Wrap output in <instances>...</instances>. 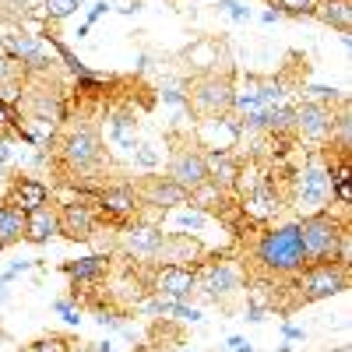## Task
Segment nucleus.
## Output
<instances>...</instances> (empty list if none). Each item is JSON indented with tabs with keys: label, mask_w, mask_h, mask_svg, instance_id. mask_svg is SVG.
<instances>
[{
	"label": "nucleus",
	"mask_w": 352,
	"mask_h": 352,
	"mask_svg": "<svg viewBox=\"0 0 352 352\" xmlns=\"http://www.w3.org/2000/svg\"><path fill=\"white\" fill-rule=\"evenodd\" d=\"M254 261H257V268H264L268 275H300L307 268L303 243H300V226L285 222V226L268 229L254 247Z\"/></svg>",
	"instance_id": "nucleus-1"
},
{
	"label": "nucleus",
	"mask_w": 352,
	"mask_h": 352,
	"mask_svg": "<svg viewBox=\"0 0 352 352\" xmlns=\"http://www.w3.org/2000/svg\"><path fill=\"white\" fill-rule=\"evenodd\" d=\"M296 226H300V243H303L307 264H328V261H335L338 240H342V232L349 229L345 222H338V219L328 215V212L307 215V219H300Z\"/></svg>",
	"instance_id": "nucleus-2"
},
{
	"label": "nucleus",
	"mask_w": 352,
	"mask_h": 352,
	"mask_svg": "<svg viewBox=\"0 0 352 352\" xmlns=\"http://www.w3.org/2000/svg\"><path fill=\"white\" fill-rule=\"evenodd\" d=\"M328 201H331V173H328V162H324V159H310V162L296 173L292 204H296V212L307 219V215L324 212Z\"/></svg>",
	"instance_id": "nucleus-3"
},
{
	"label": "nucleus",
	"mask_w": 352,
	"mask_h": 352,
	"mask_svg": "<svg viewBox=\"0 0 352 352\" xmlns=\"http://www.w3.org/2000/svg\"><path fill=\"white\" fill-rule=\"evenodd\" d=\"M232 78L229 74H201L190 88H187V109H194L197 116L212 120V116H226L232 109Z\"/></svg>",
	"instance_id": "nucleus-4"
},
{
	"label": "nucleus",
	"mask_w": 352,
	"mask_h": 352,
	"mask_svg": "<svg viewBox=\"0 0 352 352\" xmlns=\"http://www.w3.org/2000/svg\"><path fill=\"white\" fill-rule=\"evenodd\" d=\"M296 289H300V300L303 303H317V300H331L338 292L349 289V268L328 261V264H307L296 278Z\"/></svg>",
	"instance_id": "nucleus-5"
},
{
	"label": "nucleus",
	"mask_w": 352,
	"mask_h": 352,
	"mask_svg": "<svg viewBox=\"0 0 352 352\" xmlns=\"http://www.w3.org/2000/svg\"><path fill=\"white\" fill-rule=\"evenodd\" d=\"M60 159L71 173H96L106 159V148H102V138L92 131V127H78L71 131L64 141H60Z\"/></svg>",
	"instance_id": "nucleus-6"
},
{
	"label": "nucleus",
	"mask_w": 352,
	"mask_h": 352,
	"mask_svg": "<svg viewBox=\"0 0 352 352\" xmlns=\"http://www.w3.org/2000/svg\"><path fill=\"white\" fill-rule=\"evenodd\" d=\"M0 56L14 60L21 71H50L56 60H53V46L43 43L39 36H28V32H8L0 36Z\"/></svg>",
	"instance_id": "nucleus-7"
},
{
	"label": "nucleus",
	"mask_w": 352,
	"mask_h": 352,
	"mask_svg": "<svg viewBox=\"0 0 352 352\" xmlns=\"http://www.w3.org/2000/svg\"><path fill=\"white\" fill-rule=\"evenodd\" d=\"M166 240L169 232H162L159 226L152 222H134L120 232V250L127 257H138V261H148V264H159L162 261V250H166Z\"/></svg>",
	"instance_id": "nucleus-8"
},
{
	"label": "nucleus",
	"mask_w": 352,
	"mask_h": 352,
	"mask_svg": "<svg viewBox=\"0 0 352 352\" xmlns=\"http://www.w3.org/2000/svg\"><path fill=\"white\" fill-rule=\"evenodd\" d=\"M194 275H197V292H204L212 303L229 300L232 292H240V282H243L240 268L229 261H208V264H201V272H194Z\"/></svg>",
	"instance_id": "nucleus-9"
},
{
	"label": "nucleus",
	"mask_w": 352,
	"mask_h": 352,
	"mask_svg": "<svg viewBox=\"0 0 352 352\" xmlns=\"http://www.w3.org/2000/svg\"><path fill=\"white\" fill-rule=\"evenodd\" d=\"M335 127V109L328 102H300L296 106V120H292V131H296L303 141H328Z\"/></svg>",
	"instance_id": "nucleus-10"
},
{
	"label": "nucleus",
	"mask_w": 352,
	"mask_h": 352,
	"mask_svg": "<svg viewBox=\"0 0 352 352\" xmlns=\"http://www.w3.org/2000/svg\"><path fill=\"white\" fill-rule=\"evenodd\" d=\"M152 292L173 303H187L190 292H197V275L194 268H184V264H162L152 278Z\"/></svg>",
	"instance_id": "nucleus-11"
},
{
	"label": "nucleus",
	"mask_w": 352,
	"mask_h": 352,
	"mask_svg": "<svg viewBox=\"0 0 352 352\" xmlns=\"http://www.w3.org/2000/svg\"><path fill=\"white\" fill-rule=\"evenodd\" d=\"M169 180L176 187H184L187 194L197 190L201 184H208V166H204V155L197 148H180L169 162Z\"/></svg>",
	"instance_id": "nucleus-12"
},
{
	"label": "nucleus",
	"mask_w": 352,
	"mask_h": 352,
	"mask_svg": "<svg viewBox=\"0 0 352 352\" xmlns=\"http://www.w3.org/2000/svg\"><path fill=\"white\" fill-rule=\"evenodd\" d=\"M56 215H60V232L67 240H92V232H96V208L92 204H85V201H67L56 208Z\"/></svg>",
	"instance_id": "nucleus-13"
},
{
	"label": "nucleus",
	"mask_w": 352,
	"mask_h": 352,
	"mask_svg": "<svg viewBox=\"0 0 352 352\" xmlns=\"http://www.w3.org/2000/svg\"><path fill=\"white\" fill-rule=\"evenodd\" d=\"M138 197H141L144 204H152V208L166 212V208H180V204H187L190 194H187L184 187H176L169 176H148V180L141 184Z\"/></svg>",
	"instance_id": "nucleus-14"
},
{
	"label": "nucleus",
	"mask_w": 352,
	"mask_h": 352,
	"mask_svg": "<svg viewBox=\"0 0 352 352\" xmlns=\"http://www.w3.org/2000/svg\"><path fill=\"white\" fill-rule=\"evenodd\" d=\"M96 204L102 215H113V219H134L138 208H141V197L134 187H102L96 194Z\"/></svg>",
	"instance_id": "nucleus-15"
},
{
	"label": "nucleus",
	"mask_w": 352,
	"mask_h": 352,
	"mask_svg": "<svg viewBox=\"0 0 352 352\" xmlns=\"http://www.w3.org/2000/svg\"><path fill=\"white\" fill-rule=\"evenodd\" d=\"M204 155V166H208V184L219 187L222 194L236 187V176H240V162L232 152L226 148H212V152H201Z\"/></svg>",
	"instance_id": "nucleus-16"
},
{
	"label": "nucleus",
	"mask_w": 352,
	"mask_h": 352,
	"mask_svg": "<svg viewBox=\"0 0 352 352\" xmlns=\"http://www.w3.org/2000/svg\"><path fill=\"white\" fill-rule=\"evenodd\" d=\"M53 236H60V215L50 204H39V208L25 212V240L28 243H50Z\"/></svg>",
	"instance_id": "nucleus-17"
},
{
	"label": "nucleus",
	"mask_w": 352,
	"mask_h": 352,
	"mask_svg": "<svg viewBox=\"0 0 352 352\" xmlns=\"http://www.w3.org/2000/svg\"><path fill=\"white\" fill-rule=\"evenodd\" d=\"M64 275L78 285H88V282H99L109 275V257L106 254H88V257H78V261H67L64 264Z\"/></svg>",
	"instance_id": "nucleus-18"
},
{
	"label": "nucleus",
	"mask_w": 352,
	"mask_h": 352,
	"mask_svg": "<svg viewBox=\"0 0 352 352\" xmlns=\"http://www.w3.org/2000/svg\"><path fill=\"white\" fill-rule=\"evenodd\" d=\"M46 201H50L46 184L32 180V176H18V180L11 184L8 204H14V208H21V212H32V208H39V204H46Z\"/></svg>",
	"instance_id": "nucleus-19"
},
{
	"label": "nucleus",
	"mask_w": 352,
	"mask_h": 352,
	"mask_svg": "<svg viewBox=\"0 0 352 352\" xmlns=\"http://www.w3.org/2000/svg\"><path fill=\"white\" fill-rule=\"evenodd\" d=\"M310 14H317V21L331 25L342 36L352 32V0H317Z\"/></svg>",
	"instance_id": "nucleus-20"
},
{
	"label": "nucleus",
	"mask_w": 352,
	"mask_h": 352,
	"mask_svg": "<svg viewBox=\"0 0 352 352\" xmlns=\"http://www.w3.org/2000/svg\"><path fill=\"white\" fill-rule=\"evenodd\" d=\"M18 240H25V212L0 201V250L14 247Z\"/></svg>",
	"instance_id": "nucleus-21"
},
{
	"label": "nucleus",
	"mask_w": 352,
	"mask_h": 352,
	"mask_svg": "<svg viewBox=\"0 0 352 352\" xmlns=\"http://www.w3.org/2000/svg\"><path fill=\"white\" fill-rule=\"evenodd\" d=\"M109 131H113V138H116V144L120 148H127V152H134L138 148V120H134V113H116L113 116V124H109Z\"/></svg>",
	"instance_id": "nucleus-22"
},
{
	"label": "nucleus",
	"mask_w": 352,
	"mask_h": 352,
	"mask_svg": "<svg viewBox=\"0 0 352 352\" xmlns=\"http://www.w3.org/2000/svg\"><path fill=\"white\" fill-rule=\"evenodd\" d=\"M60 116H64V109H60V99H56V96H50V92H36L32 96V120H39V124H60Z\"/></svg>",
	"instance_id": "nucleus-23"
},
{
	"label": "nucleus",
	"mask_w": 352,
	"mask_h": 352,
	"mask_svg": "<svg viewBox=\"0 0 352 352\" xmlns=\"http://www.w3.org/2000/svg\"><path fill=\"white\" fill-rule=\"evenodd\" d=\"M219 46L215 43H208V39H201V43H194L190 50H187V64L190 67H197V71H208L212 74V67L219 64Z\"/></svg>",
	"instance_id": "nucleus-24"
},
{
	"label": "nucleus",
	"mask_w": 352,
	"mask_h": 352,
	"mask_svg": "<svg viewBox=\"0 0 352 352\" xmlns=\"http://www.w3.org/2000/svg\"><path fill=\"white\" fill-rule=\"evenodd\" d=\"M28 14H43V0H0V21H21Z\"/></svg>",
	"instance_id": "nucleus-25"
},
{
	"label": "nucleus",
	"mask_w": 352,
	"mask_h": 352,
	"mask_svg": "<svg viewBox=\"0 0 352 352\" xmlns=\"http://www.w3.org/2000/svg\"><path fill=\"white\" fill-rule=\"evenodd\" d=\"M328 141L338 148V155H349V148H352V116H349L345 106H342V113H335V127H331Z\"/></svg>",
	"instance_id": "nucleus-26"
},
{
	"label": "nucleus",
	"mask_w": 352,
	"mask_h": 352,
	"mask_svg": "<svg viewBox=\"0 0 352 352\" xmlns=\"http://www.w3.org/2000/svg\"><path fill=\"white\" fill-rule=\"evenodd\" d=\"M81 4H85V0H43V18L64 21V18H71Z\"/></svg>",
	"instance_id": "nucleus-27"
},
{
	"label": "nucleus",
	"mask_w": 352,
	"mask_h": 352,
	"mask_svg": "<svg viewBox=\"0 0 352 352\" xmlns=\"http://www.w3.org/2000/svg\"><path fill=\"white\" fill-rule=\"evenodd\" d=\"M25 352H71V342L60 338V335H43V338H36L32 345H28Z\"/></svg>",
	"instance_id": "nucleus-28"
},
{
	"label": "nucleus",
	"mask_w": 352,
	"mask_h": 352,
	"mask_svg": "<svg viewBox=\"0 0 352 352\" xmlns=\"http://www.w3.org/2000/svg\"><path fill=\"white\" fill-rule=\"evenodd\" d=\"M275 11L278 14H292V18H303V14H310L314 11V4H317V0H275Z\"/></svg>",
	"instance_id": "nucleus-29"
},
{
	"label": "nucleus",
	"mask_w": 352,
	"mask_h": 352,
	"mask_svg": "<svg viewBox=\"0 0 352 352\" xmlns=\"http://www.w3.org/2000/svg\"><path fill=\"white\" fill-rule=\"evenodd\" d=\"M219 8H222L232 21H250V8L240 4V0H219Z\"/></svg>",
	"instance_id": "nucleus-30"
},
{
	"label": "nucleus",
	"mask_w": 352,
	"mask_h": 352,
	"mask_svg": "<svg viewBox=\"0 0 352 352\" xmlns=\"http://www.w3.org/2000/svg\"><path fill=\"white\" fill-rule=\"evenodd\" d=\"M53 310L60 314V317L67 320V324H81V307H74L71 300H56V303H53Z\"/></svg>",
	"instance_id": "nucleus-31"
},
{
	"label": "nucleus",
	"mask_w": 352,
	"mask_h": 352,
	"mask_svg": "<svg viewBox=\"0 0 352 352\" xmlns=\"http://www.w3.org/2000/svg\"><path fill=\"white\" fill-rule=\"evenodd\" d=\"M162 102H169V106H187L184 88H180V85H162Z\"/></svg>",
	"instance_id": "nucleus-32"
},
{
	"label": "nucleus",
	"mask_w": 352,
	"mask_h": 352,
	"mask_svg": "<svg viewBox=\"0 0 352 352\" xmlns=\"http://www.w3.org/2000/svg\"><path fill=\"white\" fill-rule=\"evenodd\" d=\"M173 317L190 320V324H201V320H204V314H201L197 307H187V303H176V307H173Z\"/></svg>",
	"instance_id": "nucleus-33"
},
{
	"label": "nucleus",
	"mask_w": 352,
	"mask_h": 352,
	"mask_svg": "<svg viewBox=\"0 0 352 352\" xmlns=\"http://www.w3.org/2000/svg\"><path fill=\"white\" fill-rule=\"evenodd\" d=\"M176 222H180L184 229H201V226H204V215H201L197 208H184L180 215H176Z\"/></svg>",
	"instance_id": "nucleus-34"
},
{
	"label": "nucleus",
	"mask_w": 352,
	"mask_h": 352,
	"mask_svg": "<svg viewBox=\"0 0 352 352\" xmlns=\"http://www.w3.org/2000/svg\"><path fill=\"white\" fill-rule=\"evenodd\" d=\"M155 159H159V155L148 148V144H138V148H134V162H138V166H144V169H152V166H155Z\"/></svg>",
	"instance_id": "nucleus-35"
},
{
	"label": "nucleus",
	"mask_w": 352,
	"mask_h": 352,
	"mask_svg": "<svg viewBox=\"0 0 352 352\" xmlns=\"http://www.w3.org/2000/svg\"><path fill=\"white\" fill-rule=\"evenodd\" d=\"M222 349H226V352H254V345H250L247 338H240V335H229Z\"/></svg>",
	"instance_id": "nucleus-36"
},
{
	"label": "nucleus",
	"mask_w": 352,
	"mask_h": 352,
	"mask_svg": "<svg viewBox=\"0 0 352 352\" xmlns=\"http://www.w3.org/2000/svg\"><path fill=\"white\" fill-rule=\"evenodd\" d=\"M11 78H21V74H18V64L8 60V56H0V85L11 81Z\"/></svg>",
	"instance_id": "nucleus-37"
},
{
	"label": "nucleus",
	"mask_w": 352,
	"mask_h": 352,
	"mask_svg": "<svg viewBox=\"0 0 352 352\" xmlns=\"http://www.w3.org/2000/svg\"><path fill=\"white\" fill-rule=\"evenodd\" d=\"M106 11H109V0H96V4L88 8V21H85V25H96V21L106 14Z\"/></svg>",
	"instance_id": "nucleus-38"
},
{
	"label": "nucleus",
	"mask_w": 352,
	"mask_h": 352,
	"mask_svg": "<svg viewBox=\"0 0 352 352\" xmlns=\"http://www.w3.org/2000/svg\"><path fill=\"white\" fill-rule=\"evenodd\" d=\"M264 314H268V307H264V303H250L247 307V320H250V324H261Z\"/></svg>",
	"instance_id": "nucleus-39"
},
{
	"label": "nucleus",
	"mask_w": 352,
	"mask_h": 352,
	"mask_svg": "<svg viewBox=\"0 0 352 352\" xmlns=\"http://www.w3.org/2000/svg\"><path fill=\"white\" fill-rule=\"evenodd\" d=\"M14 127V113L4 106V102H0V134H4V131H11Z\"/></svg>",
	"instance_id": "nucleus-40"
},
{
	"label": "nucleus",
	"mask_w": 352,
	"mask_h": 352,
	"mask_svg": "<svg viewBox=\"0 0 352 352\" xmlns=\"http://www.w3.org/2000/svg\"><path fill=\"white\" fill-rule=\"evenodd\" d=\"M96 320H99L102 328H120V320H116L109 310H99V314H96Z\"/></svg>",
	"instance_id": "nucleus-41"
},
{
	"label": "nucleus",
	"mask_w": 352,
	"mask_h": 352,
	"mask_svg": "<svg viewBox=\"0 0 352 352\" xmlns=\"http://www.w3.org/2000/svg\"><path fill=\"white\" fill-rule=\"evenodd\" d=\"M282 335H285V342H300V338H303V328H296V324H285V328H282Z\"/></svg>",
	"instance_id": "nucleus-42"
},
{
	"label": "nucleus",
	"mask_w": 352,
	"mask_h": 352,
	"mask_svg": "<svg viewBox=\"0 0 352 352\" xmlns=\"http://www.w3.org/2000/svg\"><path fill=\"white\" fill-rule=\"evenodd\" d=\"M32 268H36L32 261H14V264H11V275H21V272H32Z\"/></svg>",
	"instance_id": "nucleus-43"
},
{
	"label": "nucleus",
	"mask_w": 352,
	"mask_h": 352,
	"mask_svg": "<svg viewBox=\"0 0 352 352\" xmlns=\"http://www.w3.org/2000/svg\"><path fill=\"white\" fill-rule=\"evenodd\" d=\"M148 67H152V56L141 53V56H138V71H148Z\"/></svg>",
	"instance_id": "nucleus-44"
},
{
	"label": "nucleus",
	"mask_w": 352,
	"mask_h": 352,
	"mask_svg": "<svg viewBox=\"0 0 352 352\" xmlns=\"http://www.w3.org/2000/svg\"><path fill=\"white\" fill-rule=\"evenodd\" d=\"M278 18H282L278 11H264V14H261V21H264V25H275Z\"/></svg>",
	"instance_id": "nucleus-45"
},
{
	"label": "nucleus",
	"mask_w": 352,
	"mask_h": 352,
	"mask_svg": "<svg viewBox=\"0 0 352 352\" xmlns=\"http://www.w3.org/2000/svg\"><path fill=\"white\" fill-rule=\"evenodd\" d=\"M4 180H8V166H4V162H0V184H4Z\"/></svg>",
	"instance_id": "nucleus-46"
},
{
	"label": "nucleus",
	"mask_w": 352,
	"mask_h": 352,
	"mask_svg": "<svg viewBox=\"0 0 352 352\" xmlns=\"http://www.w3.org/2000/svg\"><path fill=\"white\" fill-rule=\"evenodd\" d=\"M328 352H349V345H338V349H328Z\"/></svg>",
	"instance_id": "nucleus-47"
},
{
	"label": "nucleus",
	"mask_w": 352,
	"mask_h": 352,
	"mask_svg": "<svg viewBox=\"0 0 352 352\" xmlns=\"http://www.w3.org/2000/svg\"><path fill=\"white\" fill-rule=\"evenodd\" d=\"M278 352H292V345H278Z\"/></svg>",
	"instance_id": "nucleus-48"
},
{
	"label": "nucleus",
	"mask_w": 352,
	"mask_h": 352,
	"mask_svg": "<svg viewBox=\"0 0 352 352\" xmlns=\"http://www.w3.org/2000/svg\"><path fill=\"white\" fill-rule=\"evenodd\" d=\"M184 352H187V349H184Z\"/></svg>",
	"instance_id": "nucleus-49"
}]
</instances>
